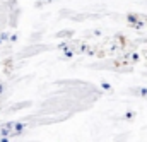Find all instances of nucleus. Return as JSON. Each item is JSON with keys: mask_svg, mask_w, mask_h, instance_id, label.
Listing matches in <instances>:
<instances>
[{"mask_svg": "<svg viewBox=\"0 0 147 142\" xmlns=\"http://www.w3.org/2000/svg\"><path fill=\"white\" fill-rule=\"evenodd\" d=\"M12 128H14V134H12V135H17V137H19V135H22V132H24V128H26V123H24V122H17V123H14Z\"/></svg>", "mask_w": 147, "mask_h": 142, "instance_id": "nucleus-1", "label": "nucleus"}, {"mask_svg": "<svg viewBox=\"0 0 147 142\" xmlns=\"http://www.w3.org/2000/svg\"><path fill=\"white\" fill-rule=\"evenodd\" d=\"M135 21H137V16L135 14H128L127 16V22L128 24H135Z\"/></svg>", "mask_w": 147, "mask_h": 142, "instance_id": "nucleus-2", "label": "nucleus"}, {"mask_svg": "<svg viewBox=\"0 0 147 142\" xmlns=\"http://www.w3.org/2000/svg\"><path fill=\"white\" fill-rule=\"evenodd\" d=\"M63 57H65V58H72V57H74V50H70V48H65Z\"/></svg>", "mask_w": 147, "mask_h": 142, "instance_id": "nucleus-3", "label": "nucleus"}, {"mask_svg": "<svg viewBox=\"0 0 147 142\" xmlns=\"http://www.w3.org/2000/svg\"><path fill=\"white\" fill-rule=\"evenodd\" d=\"M135 93H139V96H147V87H139V89H135Z\"/></svg>", "mask_w": 147, "mask_h": 142, "instance_id": "nucleus-4", "label": "nucleus"}, {"mask_svg": "<svg viewBox=\"0 0 147 142\" xmlns=\"http://www.w3.org/2000/svg\"><path fill=\"white\" fill-rule=\"evenodd\" d=\"M132 26H134L135 29H142V28H144V21H139V19H137L135 24H132Z\"/></svg>", "mask_w": 147, "mask_h": 142, "instance_id": "nucleus-5", "label": "nucleus"}, {"mask_svg": "<svg viewBox=\"0 0 147 142\" xmlns=\"http://www.w3.org/2000/svg\"><path fill=\"white\" fill-rule=\"evenodd\" d=\"M0 135H3V137H9V135H10V130H9V128H5V127H3V128H2V130H0Z\"/></svg>", "mask_w": 147, "mask_h": 142, "instance_id": "nucleus-6", "label": "nucleus"}, {"mask_svg": "<svg viewBox=\"0 0 147 142\" xmlns=\"http://www.w3.org/2000/svg\"><path fill=\"white\" fill-rule=\"evenodd\" d=\"M101 87H103V89H106V91H110L111 84H110V82H101Z\"/></svg>", "mask_w": 147, "mask_h": 142, "instance_id": "nucleus-7", "label": "nucleus"}, {"mask_svg": "<svg viewBox=\"0 0 147 142\" xmlns=\"http://www.w3.org/2000/svg\"><path fill=\"white\" fill-rule=\"evenodd\" d=\"M134 118V111H127L125 113V120H132Z\"/></svg>", "mask_w": 147, "mask_h": 142, "instance_id": "nucleus-8", "label": "nucleus"}, {"mask_svg": "<svg viewBox=\"0 0 147 142\" xmlns=\"http://www.w3.org/2000/svg\"><path fill=\"white\" fill-rule=\"evenodd\" d=\"M0 38H2V41H7V39H9V34H7V33H2Z\"/></svg>", "mask_w": 147, "mask_h": 142, "instance_id": "nucleus-9", "label": "nucleus"}, {"mask_svg": "<svg viewBox=\"0 0 147 142\" xmlns=\"http://www.w3.org/2000/svg\"><path fill=\"white\" fill-rule=\"evenodd\" d=\"M12 127H14V122H9V123H5V128H9V130H12Z\"/></svg>", "mask_w": 147, "mask_h": 142, "instance_id": "nucleus-10", "label": "nucleus"}, {"mask_svg": "<svg viewBox=\"0 0 147 142\" xmlns=\"http://www.w3.org/2000/svg\"><path fill=\"white\" fill-rule=\"evenodd\" d=\"M58 48H62V50H65V48H67V43H65V41H62V43L58 45Z\"/></svg>", "mask_w": 147, "mask_h": 142, "instance_id": "nucleus-11", "label": "nucleus"}, {"mask_svg": "<svg viewBox=\"0 0 147 142\" xmlns=\"http://www.w3.org/2000/svg\"><path fill=\"white\" fill-rule=\"evenodd\" d=\"M132 60L137 62V60H139V53H132Z\"/></svg>", "mask_w": 147, "mask_h": 142, "instance_id": "nucleus-12", "label": "nucleus"}, {"mask_svg": "<svg viewBox=\"0 0 147 142\" xmlns=\"http://www.w3.org/2000/svg\"><path fill=\"white\" fill-rule=\"evenodd\" d=\"M9 39H10V41H14V43H16V41H17V36H16V34H12V36H9Z\"/></svg>", "mask_w": 147, "mask_h": 142, "instance_id": "nucleus-13", "label": "nucleus"}, {"mask_svg": "<svg viewBox=\"0 0 147 142\" xmlns=\"http://www.w3.org/2000/svg\"><path fill=\"white\" fill-rule=\"evenodd\" d=\"M0 142H9V137H0Z\"/></svg>", "mask_w": 147, "mask_h": 142, "instance_id": "nucleus-14", "label": "nucleus"}, {"mask_svg": "<svg viewBox=\"0 0 147 142\" xmlns=\"http://www.w3.org/2000/svg\"><path fill=\"white\" fill-rule=\"evenodd\" d=\"M3 89H5V87H3V84H2V82H0V94H2V93H3Z\"/></svg>", "mask_w": 147, "mask_h": 142, "instance_id": "nucleus-15", "label": "nucleus"}, {"mask_svg": "<svg viewBox=\"0 0 147 142\" xmlns=\"http://www.w3.org/2000/svg\"><path fill=\"white\" fill-rule=\"evenodd\" d=\"M2 43H3V41H2V38H0V45H2Z\"/></svg>", "mask_w": 147, "mask_h": 142, "instance_id": "nucleus-16", "label": "nucleus"}]
</instances>
